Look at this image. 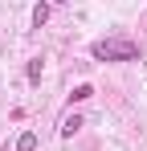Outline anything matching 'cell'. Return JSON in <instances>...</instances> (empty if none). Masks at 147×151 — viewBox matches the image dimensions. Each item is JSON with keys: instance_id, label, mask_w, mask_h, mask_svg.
<instances>
[{"instance_id": "1", "label": "cell", "mask_w": 147, "mask_h": 151, "mask_svg": "<svg viewBox=\"0 0 147 151\" xmlns=\"http://www.w3.org/2000/svg\"><path fill=\"white\" fill-rule=\"evenodd\" d=\"M90 57L94 61H135L139 57V45L127 41V37H106V41H94L90 45Z\"/></svg>"}, {"instance_id": "2", "label": "cell", "mask_w": 147, "mask_h": 151, "mask_svg": "<svg viewBox=\"0 0 147 151\" xmlns=\"http://www.w3.org/2000/svg\"><path fill=\"white\" fill-rule=\"evenodd\" d=\"M82 127H86V123H82V114H66V119H61V135H66V139H74Z\"/></svg>"}, {"instance_id": "3", "label": "cell", "mask_w": 147, "mask_h": 151, "mask_svg": "<svg viewBox=\"0 0 147 151\" xmlns=\"http://www.w3.org/2000/svg\"><path fill=\"white\" fill-rule=\"evenodd\" d=\"M49 8H53L49 0H37V8H33V25H37V29H41V25L49 21Z\"/></svg>"}, {"instance_id": "4", "label": "cell", "mask_w": 147, "mask_h": 151, "mask_svg": "<svg viewBox=\"0 0 147 151\" xmlns=\"http://www.w3.org/2000/svg\"><path fill=\"white\" fill-rule=\"evenodd\" d=\"M17 151H37V135H33V131H24L21 139H17Z\"/></svg>"}, {"instance_id": "5", "label": "cell", "mask_w": 147, "mask_h": 151, "mask_svg": "<svg viewBox=\"0 0 147 151\" xmlns=\"http://www.w3.org/2000/svg\"><path fill=\"white\" fill-rule=\"evenodd\" d=\"M70 98H74V102H86V98H94V86H78Z\"/></svg>"}, {"instance_id": "6", "label": "cell", "mask_w": 147, "mask_h": 151, "mask_svg": "<svg viewBox=\"0 0 147 151\" xmlns=\"http://www.w3.org/2000/svg\"><path fill=\"white\" fill-rule=\"evenodd\" d=\"M29 82H41V57L29 61Z\"/></svg>"}, {"instance_id": "7", "label": "cell", "mask_w": 147, "mask_h": 151, "mask_svg": "<svg viewBox=\"0 0 147 151\" xmlns=\"http://www.w3.org/2000/svg\"><path fill=\"white\" fill-rule=\"evenodd\" d=\"M49 4H66V0H49Z\"/></svg>"}]
</instances>
